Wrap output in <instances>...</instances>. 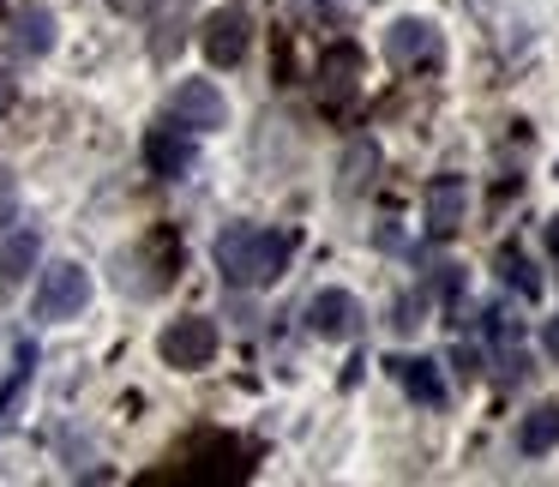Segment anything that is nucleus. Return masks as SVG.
Listing matches in <instances>:
<instances>
[{
    "mask_svg": "<svg viewBox=\"0 0 559 487\" xmlns=\"http://www.w3.org/2000/svg\"><path fill=\"white\" fill-rule=\"evenodd\" d=\"M289 253H295L289 235L259 229V223H235V229H223L217 247H211V259H217L229 289H271V283L289 271Z\"/></svg>",
    "mask_w": 559,
    "mask_h": 487,
    "instance_id": "nucleus-1",
    "label": "nucleus"
},
{
    "mask_svg": "<svg viewBox=\"0 0 559 487\" xmlns=\"http://www.w3.org/2000/svg\"><path fill=\"white\" fill-rule=\"evenodd\" d=\"M37 319H49V325H61V319H79L91 307V271L79 265V259H61V265L43 271L37 283Z\"/></svg>",
    "mask_w": 559,
    "mask_h": 487,
    "instance_id": "nucleus-2",
    "label": "nucleus"
},
{
    "mask_svg": "<svg viewBox=\"0 0 559 487\" xmlns=\"http://www.w3.org/2000/svg\"><path fill=\"white\" fill-rule=\"evenodd\" d=\"M439 55H445V43H439L433 19H397L385 31V61L397 73H427V67H439Z\"/></svg>",
    "mask_w": 559,
    "mask_h": 487,
    "instance_id": "nucleus-3",
    "label": "nucleus"
},
{
    "mask_svg": "<svg viewBox=\"0 0 559 487\" xmlns=\"http://www.w3.org/2000/svg\"><path fill=\"white\" fill-rule=\"evenodd\" d=\"M169 121H181L187 133H217V127H229V103L211 79H181L169 97Z\"/></svg>",
    "mask_w": 559,
    "mask_h": 487,
    "instance_id": "nucleus-4",
    "label": "nucleus"
},
{
    "mask_svg": "<svg viewBox=\"0 0 559 487\" xmlns=\"http://www.w3.org/2000/svg\"><path fill=\"white\" fill-rule=\"evenodd\" d=\"M157 355H163L169 367H181V373H193V367H205L211 355H217V325H211L205 313L175 319V325L157 337Z\"/></svg>",
    "mask_w": 559,
    "mask_h": 487,
    "instance_id": "nucleus-5",
    "label": "nucleus"
},
{
    "mask_svg": "<svg viewBox=\"0 0 559 487\" xmlns=\"http://www.w3.org/2000/svg\"><path fill=\"white\" fill-rule=\"evenodd\" d=\"M247 43H253V25H247L241 7H217V13H205V25H199V49H205L211 67H241Z\"/></svg>",
    "mask_w": 559,
    "mask_h": 487,
    "instance_id": "nucleus-6",
    "label": "nucleus"
},
{
    "mask_svg": "<svg viewBox=\"0 0 559 487\" xmlns=\"http://www.w3.org/2000/svg\"><path fill=\"white\" fill-rule=\"evenodd\" d=\"M307 331H313L319 343H349L355 331H361V301H355L349 289H319L313 301H307Z\"/></svg>",
    "mask_w": 559,
    "mask_h": 487,
    "instance_id": "nucleus-7",
    "label": "nucleus"
},
{
    "mask_svg": "<svg viewBox=\"0 0 559 487\" xmlns=\"http://www.w3.org/2000/svg\"><path fill=\"white\" fill-rule=\"evenodd\" d=\"M469 217V181L463 175H433L427 181V235L433 241H451Z\"/></svg>",
    "mask_w": 559,
    "mask_h": 487,
    "instance_id": "nucleus-8",
    "label": "nucleus"
},
{
    "mask_svg": "<svg viewBox=\"0 0 559 487\" xmlns=\"http://www.w3.org/2000/svg\"><path fill=\"white\" fill-rule=\"evenodd\" d=\"M145 157H151V169H157L163 181H181V175L193 169L199 145H193V133H187L181 121H163V127L145 133Z\"/></svg>",
    "mask_w": 559,
    "mask_h": 487,
    "instance_id": "nucleus-9",
    "label": "nucleus"
},
{
    "mask_svg": "<svg viewBox=\"0 0 559 487\" xmlns=\"http://www.w3.org/2000/svg\"><path fill=\"white\" fill-rule=\"evenodd\" d=\"M355 79H361V49L355 43H337V49L319 55V103L325 109H343L355 97Z\"/></svg>",
    "mask_w": 559,
    "mask_h": 487,
    "instance_id": "nucleus-10",
    "label": "nucleus"
},
{
    "mask_svg": "<svg viewBox=\"0 0 559 487\" xmlns=\"http://www.w3.org/2000/svg\"><path fill=\"white\" fill-rule=\"evenodd\" d=\"M379 163H385V157H379V139H349V151H343V169H337V193L343 199H361L367 193V187H373L379 181Z\"/></svg>",
    "mask_w": 559,
    "mask_h": 487,
    "instance_id": "nucleus-11",
    "label": "nucleus"
},
{
    "mask_svg": "<svg viewBox=\"0 0 559 487\" xmlns=\"http://www.w3.org/2000/svg\"><path fill=\"white\" fill-rule=\"evenodd\" d=\"M518 451L523 458H547L559 451V403H535L530 415L518 421Z\"/></svg>",
    "mask_w": 559,
    "mask_h": 487,
    "instance_id": "nucleus-12",
    "label": "nucleus"
},
{
    "mask_svg": "<svg viewBox=\"0 0 559 487\" xmlns=\"http://www.w3.org/2000/svg\"><path fill=\"white\" fill-rule=\"evenodd\" d=\"M43 253V235L37 229H19L13 241L0 247V289H19V283L31 277V265H37Z\"/></svg>",
    "mask_w": 559,
    "mask_h": 487,
    "instance_id": "nucleus-13",
    "label": "nucleus"
},
{
    "mask_svg": "<svg viewBox=\"0 0 559 487\" xmlns=\"http://www.w3.org/2000/svg\"><path fill=\"white\" fill-rule=\"evenodd\" d=\"M13 43H19V55H49L55 49V13L49 7H19L13 13Z\"/></svg>",
    "mask_w": 559,
    "mask_h": 487,
    "instance_id": "nucleus-14",
    "label": "nucleus"
},
{
    "mask_svg": "<svg viewBox=\"0 0 559 487\" xmlns=\"http://www.w3.org/2000/svg\"><path fill=\"white\" fill-rule=\"evenodd\" d=\"M397 379H403V391H409L415 403H427V409H439V403H445V385H439V361H427V355H409V361H397Z\"/></svg>",
    "mask_w": 559,
    "mask_h": 487,
    "instance_id": "nucleus-15",
    "label": "nucleus"
},
{
    "mask_svg": "<svg viewBox=\"0 0 559 487\" xmlns=\"http://www.w3.org/2000/svg\"><path fill=\"white\" fill-rule=\"evenodd\" d=\"M499 277H506V283H518V295H523V301H542V277H535V265L518 253V247H506V253H499Z\"/></svg>",
    "mask_w": 559,
    "mask_h": 487,
    "instance_id": "nucleus-16",
    "label": "nucleus"
},
{
    "mask_svg": "<svg viewBox=\"0 0 559 487\" xmlns=\"http://www.w3.org/2000/svg\"><path fill=\"white\" fill-rule=\"evenodd\" d=\"M13 211H19V181H13V169L0 163V229L13 223Z\"/></svg>",
    "mask_w": 559,
    "mask_h": 487,
    "instance_id": "nucleus-17",
    "label": "nucleus"
},
{
    "mask_svg": "<svg viewBox=\"0 0 559 487\" xmlns=\"http://www.w3.org/2000/svg\"><path fill=\"white\" fill-rule=\"evenodd\" d=\"M109 7H115V13H127V19H145L157 0H109Z\"/></svg>",
    "mask_w": 559,
    "mask_h": 487,
    "instance_id": "nucleus-18",
    "label": "nucleus"
},
{
    "mask_svg": "<svg viewBox=\"0 0 559 487\" xmlns=\"http://www.w3.org/2000/svg\"><path fill=\"white\" fill-rule=\"evenodd\" d=\"M542 349L559 361V319H547V325H542Z\"/></svg>",
    "mask_w": 559,
    "mask_h": 487,
    "instance_id": "nucleus-19",
    "label": "nucleus"
},
{
    "mask_svg": "<svg viewBox=\"0 0 559 487\" xmlns=\"http://www.w3.org/2000/svg\"><path fill=\"white\" fill-rule=\"evenodd\" d=\"M7 103H13V79L0 73V115H7Z\"/></svg>",
    "mask_w": 559,
    "mask_h": 487,
    "instance_id": "nucleus-20",
    "label": "nucleus"
},
{
    "mask_svg": "<svg viewBox=\"0 0 559 487\" xmlns=\"http://www.w3.org/2000/svg\"><path fill=\"white\" fill-rule=\"evenodd\" d=\"M547 241H554V259H559V217H554V229H547Z\"/></svg>",
    "mask_w": 559,
    "mask_h": 487,
    "instance_id": "nucleus-21",
    "label": "nucleus"
}]
</instances>
